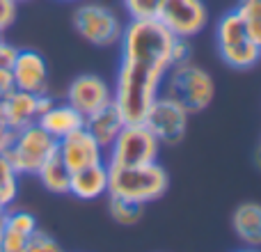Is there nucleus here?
Listing matches in <instances>:
<instances>
[{"label": "nucleus", "mask_w": 261, "mask_h": 252, "mask_svg": "<svg viewBox=\"0 0 261 252\" xmlns=\"http://www.w3.org/2000/svg\"><path fill=\"white\" fill-rule=\"evenodd\" d=\"M174 35L158 18H130L119 39V69L113 101L126 122H142L149 106L161 94L172 67Z\"/></svg>", "instance_id": "f257e3e1"}, {"label": "nucleus", "mask_w": 261, "mask_h": 252, "mask_svg": "<svg viewBox=\"0 0 261 252\" xmlns=\"http://www.w3.org/2000/svg\"><path fill=\"white\" fill-rule=\"evenodd\" d=\"M108 197H122L138 204H151L170 188V174L161 163L135 167H108Z\"/></svg>", "instance_id": "f03ea898"}, {"label": "nucleus", "mask_w": 261, "mask_h": 252, "mask_svg": "<svg viewBox=\"0 0 261 252\" xmlns=\"http://www.w3.org/2000/svg\"><path fill=\"white\" fill-rule=\"evenodd\" d=\"M161 94L170 96L188 115H197L211 106L216 96V83L206 69L193 62L174 64L167 69L161 85Z\"/></svg>", "instance_id": "7ed1b4c3"}, {"label": "nucleus", "mask_w": 261, "mask_h": 252, "mask_svg": "<svg viewBox=\"0 0 261 252\" xmlns=\"http://www.w3.org/2000/svg\"><path fill=\"white\" fill-rule=\"evenodd\" d=\"M216 48L220 60L231 69H252L261 60V46L254 41L236 9L225 12L216 23Z\"/></svg>", "instance_id": "20e7f679"}, {"label": "nucleus", "mask_w": 261, "mask_h": 252, "mask_svg": "<svg viewBox=\"0 0 261 252\" xmlns=\"http://www.w3.org/2000/svg\"><path fill=\"white\" fill-rule=\"evenodd\" d=\"M55 154H58V140L53 135H48L35 122L21 131H14L12 142H9L5 156L12 163V167L16 170L18 177L23 174L37 177L41 165Z\"/></svg>", "instance_id": "39448f33"}, {"label": "nucleus", "mask_w": 261, "mask_h": 252, "mask_svg": "<svg viewBox=\"0 0 261 252\" xmlns=\"http://www.w3.org/2000/svg\"><path fill=\"white\" fill-rule=\"evenodd\" d=\"M161 154V142L142 122H126L106 149V165L108 167H135L156 163Z\"/></svg>", "instance_id": "423d86ee"}, {"label": "nucleus", "mask_w": 261, "mask_h": 252, "mask_svg": "<svg viewBox=\"0 0 261 252\" xmlns=\"http://www.w3.org/2000/svg\"><path fill=\"white\" fill-rule=\"evenodd\" d=\"M73 28L85 41L92 46H108L119 44L124 32V23L110 7L101 3H83L73 12Z\"/></svg>", "instance_id": "0eeeda50"}, {"label": "nucleus", "mask_w": 261, "mask_h": 252, "mask_svg": "<svg viewBox=\"0 0 261 252\" xmlns=\"http://www.w3.org/2000/svg\"><path fill=\"white\" fill-rule=\"evenodd\" d=\"M188 117L190 115L176 101L165 94H158L156 101L149 106L142 124L156 135L161 144H179L188 131Z\"/></svg>", "instance_id": "6e6552de"}, {"label": "nucleus", "mask_w": 261, "mask_h": 252, "mask_svg": "<svg viewBox=\"0 0 261 252\" xmlns=\"http://www.w3.org/2000/svg\"><path fill=\"white\" fill-rule=\"evenodd\" d=\"M158 21L174 37L193 39L206 28L208 9L204 0H163Z\"/></svg>", "instance_id": "1a4fd4ad"}, {"label": "nucleus", "mask_w": 261, "mask_h": 252, "mask_svg": "<svg viewBox=\"0 0 261 252\" xmlns=\"http://www.w3.org/2000/svg\"><path fill=\"white\" fill-rule=\"evenodd\" d=\"M67 104L78 110L83 117H90L96 110L113 104V87L96 73H83L69 83Z\"/></svg>", "instance_id": "9d476101"}, {"label": "nucleus", "mask_w": 261, "mask_h": 252, "mask_svg": "<svg viewBox=\"0 0 261 252\" xmlns=\"http://www.w3.org/2000/svg\"><path fill=\"white\" fill-rule=\"evenodd\" d=\"M58 156L71 172L83 170V167L96 165V163L106 161V149L94 140V135L83 126V129L73 131V133L64 135L58 140Z\"/></svg>", "instance_id": "9b49d317"}, {"label": "nucleus", "mask_w": 261, "mask_h": 252, "mask_svg": "<svg viewBox=\"0 0 261 252\" xmlns=\"http://www.w3.org/2000/svg\"><path fill=\"white\" fill-rule=\"evenodd\" d=\"M53 99L48 94H32V92L12 90L3 101H0V110L7 126L12 131H21L25 126L35 124L39 115L46 108H50Z\"/></svg>", "instance_id": "f8f14e48"}, {"label": "nucleus", "mask_w": 261, "mask_h": 252, "mask_svg": "<svg viewBox=\"0 0 261 252\" xmlns=\"http://www.w3.org/2000/svg\"><path fill=\"white\" fill-rule=\"evenodd\" d=\"M14 87L32 94H48V64L39 51L18 48L12 64Z\"/></svg>", "instance_id": "ddd939ff"}, {"label": "nucleus", "mask_w": 261, "mask_h": 252, "mask_svg": "<svg viewBox=\"0 0 261 252\" xmlns=\"http://www.w3.org/2000/svg\"><path fill=\"white\" fill-rule=\"evenodd\" d=\"M108 174L110 170L106 165V161L71 172L69 195H73L76 199H83V202L99 199L101 195H108Z\"/></svg>", "instance_id": "4468645a"}, {"label": "nucleus", "mask_w": 261, "mask_h": 252, "mask_svg": "<svg viewBox=\"0 0 261 252\" xmlns=\"http://www.w3.org/2000/svg\"><path fill=\"white\" fill-rule=\"evenodd\" d=\"M37 124H39L48 135H53L55 140H62L64 135L83 129V126H85V117H83L78 110H73L67 101H64V104H55L53 101L50 108H46L44 113L39 115Z\"/></svg>", "instance_id": "2eb2a0df"}, {"label": "nucleus", "mask_w": 261, "mask_h": 252, "mask_svg": "<svg viewBox=\"0 0 261 252\" xmlns=\"http://www.w3.org/2000/svg\"><path fill=\"white\" fill-rule=\"evenodd\" d=\"M124 124H126V119H124L122 110L115 106V101L108 104L106 108L96 110L90 117H85V129L94 135V140L103 149H108L110 144H113V140L117 138V133L124 129Z\"/></svg>", "instance_id": "dca6fc26"}, {"label": "nucleus", "mask_w": 261, "mask_h": 252, "mask_svg": "<svg viewBox=\"0 0 261 252\" xmlns=\"http://www.w3.org/2000/svg\"><path fill=\"white\" fill-rule=\"evenodd\" d=\"M231 227L245 248H261V204L243 202L231 213Z\"/></svg>", "instance_id": "f3484780"}, {"label": "nucleus", "mask_w": 261, "mask_h": 252, "mask_svg": "<svg viewBox=\"0 0 261 252\" xmlns=\"http://www.w3.org/2000/svg\"><path fill=\"white\" fill-rule=\"evenodd\" d=\"M37 179L41 181L48 193L53 195H69V181H71V170L62 163V158L55 154L41 165V170L37 172Z\"/></svg>", "instance_id": "a211bd4d"}, {"label": "nucleus", "mask_w": 261, "mask_h": 252, "mask_svg": "<svg viewBox=\"0 0 261 252\" xmlns=\"http://www.w3.org/2000/svg\"><path fill=\"white\" fill-rule=\"evenodd\" d=\"M18 197V174L7 161L5 154H0V211H7Z\"/></svg>", "instance_id": "6ab92c4d"}, {"label": "nucleus", "mask_w": 261, "mask_h": 252, "mask_svg": "<svg viewBox=\"0 0 261 252\" xmlns=\"http://www.w3.org/2000/svg\"><path fill=\"white\" fill-rule=\"evenodd\" d=\"M108 209H110L113 220L119 222V225H135V222L144 216V204L130 202V199H122V197H110Z\"/></svg>", "instance_id": "aec40b11"}, {"label": "nucleus", "mask_w": 261, "mask_h": 252, "mask_svg": "<svg viewBox=\"0 0 261 252\" xmlns=\"http://www.w3.org/2000/svg\"><path fill=\"white\" fill-rule=\"evenodd\" d=\"M236 12L243 18L245 28L254 37V41L261 46V0H239Z\"/></svg>", "instance_id": "412c9836"}, {"label": "nucleus", "mask_w": 261, "mask_h": 252, "mask_svg": "<svg viewBox=\"0 0 261 252\" xmlns=\"http://www.w3.org/2000/svg\"><path fill=\"white\" fill-rule=\"evenodd\" d=\"M130 18H158L163 0H122Z\"/></svg>", "instance_id": "4be33fe9"}, {"label": "nucleus", "mask_w": 261, "mask_h": 252, "mask_svg": "<svg viewBox=\"0 0 261 252\" xmlns=\"http://www.w3.org/2000/svg\"><path fill=\"white\" fill-rule=\"evenodd\" d=\"M30 234H23L18 230L3 225V234H0V252H25Z\"/></svg>", "instance_id": "5701e85b"}, {"label": "nucleus", "mask_w": 261, "mask_h": 252, "mask_svg": "<svg viewBox=\"0 0 261 252\" xmlns=\"http://www.w3.org/2000/svg\"><path fill=\"white\" fill-rule=\"evenodd\" d=\"M25 252H64V248L53 239V236H48L46 232L37 230L35 234L30 236V241H28Z\"/></svg>", "instance_id": "b1692460"}, {"label": "nucleus", "mask_w": 261, "mask_h": 252, "mask_svg": "<svg viewBox=\"0 0 261 252\" xmlns=\"http://www.w3.org/2000/svg\"><path fill=\"white\" fill-rule=\"evenodd\" d=\"M186 62H193V44H190V39L174 37V44H172V67L174 64H186Z\"/></svg>", "instance_id": "393cba45"}, {"label": "nucleus", "mask_w": 261, "mask_h": 252, "mask_svg": "<svg viewBox=\"0 0 261 252\" xmlns=\"http://www.w3.org/2000/svg\"><path fill=\"white\" fill-rule=\"evenodd\" d=\"M18 16V5L14 0H0V32L9 30Z\"/></svg>", "instance_id": "a878e982"}, {"label": "nucleus", "mask_w": 261, "mask_h": 252, "mask_svg": "<svg viewBox=\"0 0 261 252\" xmlns=\"http://www.w3.org/2000/svg\"><path fill=\"white\" fill-rule=\"evenodd\" d=\"M16 55H18L16 46L0 39V69H9V71H12V64H14V60H16Z\"/></svg>", "instance_id": "bb28decb"}, {"label": "nucleus", "mask_w": 261, "mask_h": 252, "mask_svg": "<svg viewBox=\"0 0 261 252\" xmlns=\"http://www.w3.org/2000/svg\"><path fill=\"white\" fill-rule=\"evenodd\" d=\"M12 90H16V87H14L12 71H9V69H0V101H3Z\"/></svg>", "instance_id": "cd10ccee"}, {"label": "nucleus", "mask_w": 261, "mask_h": 252, "mask_svg": "<svg viewBox=\"0 0 261 252\" xmlns=\"http://www.w3.org/2000/svg\"><path fill=\"white\" fill-rule=\"evenodd\" d=\"M12 135H14V131L7 126V122L3 117V110H0V154L7 152L9 142H12Z\"/></svg>", "instance_id": "c85d7f7f"}, {"label": "nucleus", "mask_w": 261, "mask_h": 252, "mask_svg": "<svg viewBox=\"0 0 261 252\" xmlns=\"http://www.w3.org/2000/svg\"><path fill=\"white\" fill-rule=\"evenodd\" d=\"M254 161H257V167L261 170V144H259V149H257V156H254Z\"/></svg>", "instance_id": "c756f323"}, {"label": "nucleus", "mask_w": 261, "mask_h": 252, "mask_svg": "<svg viewBox=\"0 0 261 252\" xmlns=\"http://www.w3.org/2000/svg\"><path fill=\"white\" fill-rule=\"evenodd\" d=\"M3 225H5V211H0V234H3Z\"/></svg>", "instance_id": "7c9ffc66"}, {"label": "nucleus", "mask_w": 261, "mask_h": 252, "mask_svg": "<svg viewBox=\"0 0 261 252\" xmlns=\"http://www.w3.org/2000/svg\"><path fill=\"white\" fill-rule=\"evenodd\" d=\"M239 252H261L259 248H243V250H239Z\"/></svg>", "instance_id": "2f4dec72"}, {"label": "nucleus", "mask_w": 261, "mask_h": 252, "mask_svg": "<svg viewBox=\"0 0 261 252\" xmlns=\"http://www.w3.org/2000/svg\"><path fill=\"white\" fill-rule=\"evenodd\" d=\"M16 5H23V3H30V0H14Z\"/></svg>", "instance_id": "473e14b6"}, {"label": "nucleus", "mask_w": 261, "mask_h": 252, "mask_svg": "<svg viewBox=\"0 0 261 252\" xmlns=\"http://www.w3.org/2000/svg\"><path fill=\"white\" fill-rule=\"evenodd\" d=\"M60 3H78V0H60Z\"/></svg>", "instance_id": "72a5a7b5"}, {"label": "nucleus", "mask_w": 261, "mask_h": 252, "mask_svg": "<svg viewBox=\"0 0 261 252\" xmlns=\"http://www.w3.org/2000/svg\"><path fill=\"white\" fill-rule=\"evenodd\" d=\"M0 39H3V32H0Z\"/></svg>", "instance_id": "f704fd0d"}]
</instances>
